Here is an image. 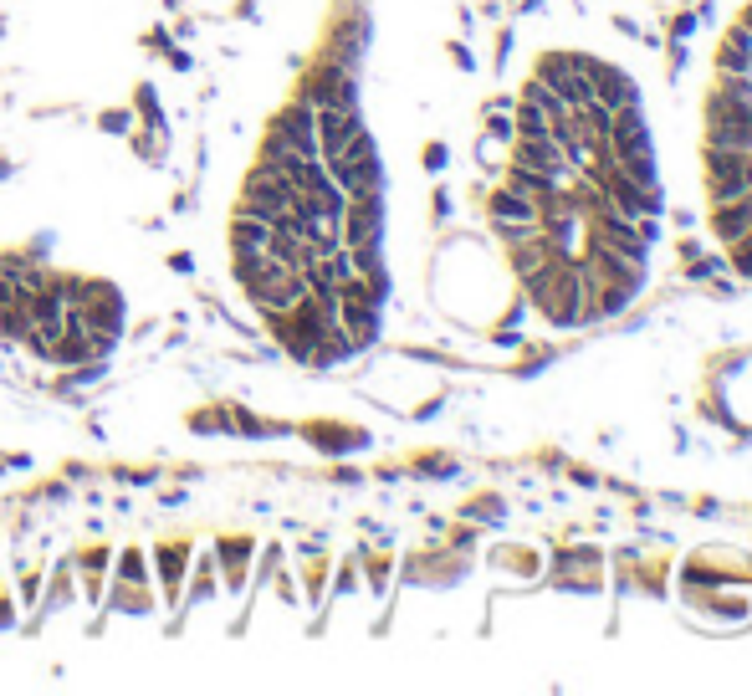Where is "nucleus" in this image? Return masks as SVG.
Masks as SVG:
<instances>
[{
	"mask_svg": "<svg viewBox=\"0 0 752 696\" xmlns=\"http://www.w3.org/2000/svg\"><path fill=\"white\" fill-rule=\"evenodd\" d=\"M727 261H732L737 277H752V236H742L737 246H727Z\"/></svg>",
	"mask_w": 752,
	"mask_h": 696,
	"instance_id": "obj_14",
	"label": "nucleus"
},
{
	"mask_svg": "<svg viewBox=\"0 0 752 696\" xmlns=\"http://www.w3.org/2000/svg\"><path fill=\"white\" fill-rule=\"evenodd\" d=\"M164 62H169L174 72H190V67H195V57H190L185 47H174V41H169V47H164Z\"/></svg>",
	"mask_w": 752,
	"mask_h": 696,
	"instance_id": "obj_16",
	"label": "nucleus"
},
{
	"mask_svg": "<svg viewBox=\"0 0 752 696\" xmlns=\"http://www.w3.org/2000/svg\"><path fill=\"white\" fill-rule=\"evenodd\" d=\"M717 72H732V77H752V31L737 21L727 36H722V47H717Z\"/></svg>",
	"mask_w": 752,
	"mask_h": 696,
	"instance_id": "obj_7",
	"label": "nucleus"
},
{
	"mask_svg": "<svg viewBox=\"0 0 752 696\" xmlns=\"http://www.w3.org/2000/svg\"><path fill=\"white\" fill-rule=\"evenodd\" d=\"M98 128H103V134H134V113H128V108H108V113H98Z\"/></svg>",
	"mask_w": 752,
	"mask_h": 696,
	"instance_id": "obj_13",
	"label": "nucleus"
},
{
	"mask_svg": "<svg viewBox=\"0 0 752 696\" xmlns=\"http://www.w3.org/2000/svg\"><path fill=\"white\" fill-rule=\"evenodd\" d=\"M190 543H159L154 548V558H149V569H154V584L164 589V599L169 604H180V589H185V574H190Z\"/></svg>",
	"mask_w": 752,
	"mask_h": 696,
	"instance_id": "obj_5",
	"label": "nucleus"
},
{
	"mask_svg": "<svg viewBox=\"0 0 752 696\" xmlns=\"http://www.w3.org/2000/svg\"><path fill=\"white\" fill-rule=\"evenodd\" d=\"M169 267L185 277V272H195V256H190V251H174V256H169Z\"/></svg>",
	"mask_w": 752,
	"mask_h": 696,
	"instance_id": "obj_17",
	"label": "nucleus"
},
{
	"mask_svg": "<svg viewBox=\"0 0 752 696\" xmlns=\"http://www.w3.org/2000/svg\"><path fill=\"white\" fill-rule=\"evenodd\" d=\"M134 108H139L144 128H159V134H169V113H164V103H159V93H154V82H139Z\"/></svg>",
	"mask_w": 752,
	"mask_h": 696,
	"instance_id": "obj_9",
	"label": "nucleus"
},
{
	"mask_svg": "<svg viewBox=\"0 0 752 696\" xmlns=\"http://www.w3.org/2000/svg\"><path fill=\"white\" fill-rule=\"evenodd\" d=\"M384 241V195L348 200L343 210V246H379Z\"/></svg>",
	"mask_w": 752,
	"mask_h": 696,
	"instance_id": "obj_3",
	"label": "nucleus"
},
{
	"mask_svg": "<svg viewBox=\"0 0 752 696\" xmlns=\"http://www.w3.org/2000/svg\"><path fill=\"white\" fill-rule=\"evenodd\" d=\"M0 174H11V164H6V159H0Z\"/></svg>",
	"mask_w": 752,
	"mask_h": 696,
	"instance_id": "obj_19",
	"label": "nucleus"
},
{
	"mask_svg": "<svg viewBox=\"0 0 752 696\" xmlns=\"http://www.w3.org/2000/svg\"><path fill=\"white\" fill-rule=\"evenodd\" d=\"M272 128L277 134L302 154V159H323V149H318V113H313V103H302V98H292L277 118H272Z\"/></svg>",
	"mask_w": 752,
	"mask_h": 696,
	"instance_id": "obj_2",
	"label": "nucleus"
},
{
	"mask_svg": "<svg viewBox=\"0 0 752 696\" xmlns=\"http://www.w3.org/2000/svg\"><path fill=\"white\" fill-rule=\"evenodd\" d=\"M108 569H113V553H108V548H87V553L77 558V574H82V579H103Z\"/></svg>",
	"mask_w": 752,
	"mask_h": 696,
	"instance_id": "obj_12",
	"label": "nucleus"
},
{
	"mask_svg": "<svg viewBox=\"0 0 752 696\" xmlns=\"http://www.w3.org/2000/svg\"><path fill=\"white\" fill-rule=\"evenodd\" d=\"M277 569H282V548H277V543H272V548H267V553H261V569H256V584H261V579H272V574H277Z\"/></svg>",
	"mask_w": 752,
	"mask_h": 696,
	"instance_id": "obj_15",
	"label": "nucleus"
},
{
	"mask_svg": "<svg viewBox=\"0 0 752 696\" xmlns=\"http://www.w3.org/2000/svg\"><path fill=\"white\" fill-rule=\"evenodd\" d=\"M11 625V604H0V630H6Z\"/></svg>",
	"mask_w": 752,
	"mask_h": 696,
	"instance_id": "obj_18",
	"label": "nucleus"
},
{
	"mask_svg": "<svg viewBox=\"0 0 752 696\" xmlns=\"http://www.w3.org/2000/svg\"><path fill=\"white\" fill-rule=\"evenodd\" d=\"M712 236L722 246H737L742 236H752V195H742L732 205H712Z\"/></svg>",
	"mask_w": 752,
	"mask_h": 696,
	"instance_id": "obj_6",
	"label": "nucleus"
},
{
	"mask_svg": "<svg viewBox=\"0 0 752 696\" xmlns=\"http://www.w3.org/2000/svg\"><path fill=\"white\" fill-rule=\"evenodd\" d=\"M128 149H134L139 159H149V164H159L169 154V139L159 134V128H139V134H128Z\"/></svg>",
	"mask_w": 752,
	"mask_h": 696,
	"instance_id": "obj_10",
	"label": "nucleus"
},
{
	"mask_svg": "<svg viewBox=\"0 0 752 696\" xmlns=\"http://www.w3.org/2000/svg\"><path fill=\"white\" fill-rule=\"evenodd\" d=\"M195 435H231V405H210L195 415Z\"/></svg>",
	"mask_w": 752,
	"mask_h": 696,
	"instance_id": "obj_11",
	"label": "nucleus"
},
{
	"mask_svg": "<svg viewBox=\"0 0 752 696\" xmlns=\"http://www.w3.org/2000/svg\"><path fill=\"white\" fill-rule=\"evenodd\" d=\"M297 98L313 103V108H359V77L348 67H338L333 57H323V62H313L302 72Z\"/></svg>",
	"mask_w": 752,
	"mask_h": 696,
	"instance_id": "obj_1",
	"label": "nucleus"
},
{
	"mask_svg": "<svg viewBox=\"0 0 752 696\" xmlns=\"http://www.w3.org/2000/svg\"><path fill=\"white\" fill-rule=\"evenodd\" d=\"M318 113V149L323 159H338L353 139L364 134V113L359 108H313Z\"/></svg>",
	"mask_w": 752,
	"mask_h": 696,
	"instance_id": "obj_4",
	"label": "nucleus"
},
{
	"mask_svg": "<svg viewBox=\"0 0 752 696\" xmlns=\"http://www.w3.org/2000/svg\"><path fill=\"white\" fill-rule=\"evenodd\" d=\"M113 574H118V584H149L154 589V569H149V558L139 548H123L113 558Z\"/></svg>",
	"mask_w": 752,
	"mask_h": 696,
	"instance_id": "obj_8",
	"label": "nucleus"
}]
</instances>
